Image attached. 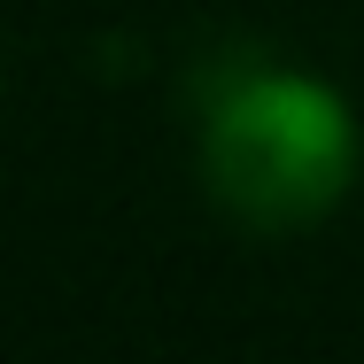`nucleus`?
Returning <instances> with one entry per match:
<instances>
[{"label": "nucleus", "mask_w": 364, "mask_h": 364, "mask_svg": "<svg viewBox=\"0 0 364 364\" xmlns=\"http://www.w3.org/2000/svg\"><path fill=\"white\" fill-rule=\"evenodd\" d=\"M364 132L349 101L310 70L248 63L218 85L202 117V178L210 202L240 232H302L333 218L341 194L357 186Z\"/></svg>", "instance_id": "1"}]
</instances>
